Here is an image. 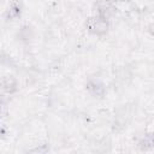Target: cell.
Here are the masks:
<instances>
[{"mask_svg":"<svg viewBox=\"0 0 154 154\" xmlns=\"http://www.w3.org/2000/svg\"><path fill=\"white\" fill-rule=\"evenodd\" d=\"M0 112H1V103H0Z\"/></svg>","mask_w":154,"mask_h":154,"instance_id":"6da1fadb","label":"cell"}]
</instances>
